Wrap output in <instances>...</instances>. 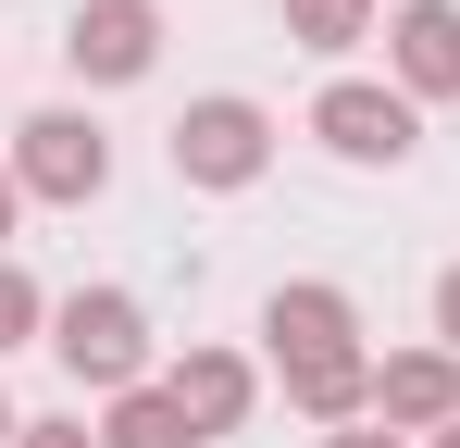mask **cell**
I'll return each mask as SVG.
<instances>
[{"label": "cell", "mask_w": 460, "mask_h": 448, "mask_svg": "<svg viewBox=\"0 0 460 448\" xmlns=\"http://www.w3.org/2000/svg\"><path fill=\"white\" fill-rule=\"evenodd\" d=\"M63 362L100 373V386L137 373V311H125V299H75V311H63Z\"/></svg>", "instance_id": "1"}, {"label": "cell", "mask_w": 460, "mask_h": 448, "mask_svg": "<svg viewBox=\"0 0 460 448\" xmlns=\"http://www.w3.org/2000/svg\"><path fill=\"white\" fill-rule=\"evenodd\" d=\"M75 63L137 75V63H150V13H137V0H100V13H75Z\"/></svg>", "instance_id": "2"}, {"label": "cell", "mask_w": 460, "mask_h": 448, "mask_svg": "<svg viewBox=\"0 0 460 448\" xmlns=\"http://www.w3.org/2000/svg\"><path fill=\"white\" fill-rule=\"evenodd\" d=\"M323 125H336V149H361V162H398V149H411V112H398V100H374V87H336V100H323Z\"/></svg>", "instance_id": "3"}, {"label": "cell", "mask_w": 460, "mask_h": 448, "mask_svg": "<svg viewBox=\"0 0 460 448\" xmlns=\"http://www.w3.org/2000/svg\"><path fill=\"white\" fill-rule=\"evenodd\" d=\"M38 187H63V200L100 187V138H87V125H38Z\"/></svg>", "instance_id": "4"}, {"label": "cell", "mask_w": 460, "mask_h": 448, "mask_svg": "<svg viewBox=\"0 0 460 448\" xmlns=\"http://www.w3.org/2000/svg\"><path fill=\"white\" fill-rule=\"evenodd\" d=\"M187 162H199V175H249V112H199V125H187Z\"/></svg>", "instance_id": "5"}, {"label": "cell", "mask_w": 460, "mask_h": 448, "mask_svg": "<svg viewBox=\"0 0 460 448\" xmlns=\"http://www.w3.org/2000/svg\"><path fill=\"white\" fill-rule=\"evenodd\" d=\"M398 38H411V75H423V87H448V75H460V25H448V13H411Z\"/></svg>", "instance_id": "6"}, {"label": "cell", "mask_w": 460, "mask_h": 448, "mask_svg": "<svg viewBox=\"0 0 460 448\" xmlns=\"http://www.w3.org/2000/svg\"><path fill=\"white\" fill-rule=\"evenodd\" d=\"M112 448H187V411H162V399H137V411L112 424Z\"/></svg>", "instance_id": "7"}, {"label": "cell", "mask_w": 460, "mask_h": 448, "mask_svg": "<svg viewBox=\"0 0 460 448\" xmlns=\"http://www.w3.org/2000/svg\"><path fill=\"white\" fill-rule=\"evenodd\" d=\"M299 13H311V25H323V38H349V0H299Z\"/></svg>", "instance_id": "8"}, {"label": "cell", "mask_w": 460, "mask_h": 448, "mask_svg": "<svg viewBox=\"0 0 460 448\" xmlns=\"http://www.w3.org/2000/svg\"><path fill=\"white\" fill-rule=\"evenodd\" d=\"M13 324H25V287H13V274H0V336H13Z\"/></svg>", "instance_id": "9"}, {"label": "cell", "mask_w": 460, "mask_h": 448, "mask_svg": "<svg viewBox=\"0 0 460 448\" xmlns=\"http://www.w3.org/2000/svg\"><path fill=\"white\" fill-rule=\"evenodd\" d=\"M448 336H460V274H448Z\"/></svg>", "instance_id": "10"}, {"label": "cell", "mask_w": 460, "mask_h": 448, "mask_svg": "<svg viewBox=\"0 0 460 448\" xmlns=\"http://www.w3.org/2000/svg\"><path fill=\"white\" fill-rule=\"evenodd\" d=\"M0 212H13V187H0Z\"/></svg>", "instance_id": "11"}, {"label": "cell", "mask_w": 460, "mask_h": 448, "mask_svg": "<svg viewBox=\"0 0 460 448\" xmlns=\"http://www.w3.org/2000/svg\"><path fill=\"white\" fill-rule=\"evenodd\" d=\"M50 448H75V436H50Z\"/></svg>", "instance_id": "12"}, {"label": "cell", "mask_w": 460, "mask_h": 448, "mask_svg": "<svg viewBox=\"0 0 460 448\" xmlns=\"http://www.w3.org/2000/svg\"><path fill=\"white\" fill-rule=\"evenodd\" d=\"M0 436H13V424H0Z\"/></svg>", "instance_id": "13"}]
</instances>
